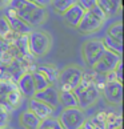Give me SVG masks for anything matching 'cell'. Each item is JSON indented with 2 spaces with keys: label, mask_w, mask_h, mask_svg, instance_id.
<instances>
[{
  "label": "cell",
  "mask_w": 124,
  "mask_h": 129,
  "mask_svg": "<svg viewBox=\"0 0 124 129\" xmlns=\"http://www.w3.org/2000/svg\"><path fill=\"white\" fill-rule=\"evenodd\" d=\"M103 23L104 21L102 19H99L96 15H93L91 11H88V12L84 13L83 19L80 20L79 25L76 28H78L79 32H82V33H91V32L97 31L99 28L102 27Z\"/></svg>",
  "instance_id": "8fae6325"
},
{
  "label": "cell",
  "mask_w": 124,
  "mask_h": 129,
  "mask_svg": "<svg viewBox=\"0 0 124 129\" xmlns=\"http://www.w3.org/2000/svg\"><path fill=\"white\" fill-rule=\"evenodd\" d=\"M21 100H23V94L20 93V90H19L17 87H16V88H13L6 97H4L3 101L6 103L7 105H9V107L13 109L15 107H17V105H20Z\"/></svg>",
  "instance_id": "ffe728a7"
},
{
  "label": "cell",
  "mask_w": 124,
  "mask_h": 129,
  "mask_svg": "<svg viewBox=\"0 0 124 129\" xmlns=\"http://www.w3.org/2000/svg\"><path fill=\"white\" fill-rule=\"evenodd\" d=\"M31 2H33V0H31Z\"/></svg>",
  "instance_id": "e575fe53"
},
{
  "label": "cell",
  "mask_w": 124,
  "mask_h": 129,
  "mask_svg": "<svg viewBox=\"0 0 124 129\" xmlns=\"http://www.w3.org/2000/svg\"><path fill=\"white\" fill-rule=\"evenodd\" d=\"M119 129H121V128H119Z\"/></svg>",
  "instance_id": "d590c367"
},
{
  "label": "cell",
  "mask_w": 124,
  "mask_h": 129,
  "mask_svg": "<svg viewBox=\"0 0 124 129\" xmlns=\"http://www.w3.org/2000/svg\"><path fill=\"white\" fill-rule=\"evenodd\" d=\"M16 47L21 53H27L28 52V43H27V35H21L16 41Z\"/></svg>",
  "instance_id": "4dcf8cb0"
},
{
  "label": "cell",
  "mask_w": 124,
  "mask_h": 129,
  "mask_svg": "<svg viewBox=\"0 0 124 129\" xmlns=\"http://www.w3.org/2000/svg\"><path fill=\"white\" fill-rule=\"evenodd\" d=\"M16 87H17L19 90H20V93L23 94V97L32 99L33 96H35V93H36L31 72H24L23 73L16 81Z\"/></svg>",
  "instance_id": "4fadbf2b"
},
{
  "label": "cell",
  "mask_w": 124,
  "mask_h": 129,
  "mask_svg": "<svg viewBox=\"0 0 124 129\" xmlns=\"http://www.w3.org/2000/svg\"><path fill=\"white\" fill-rule=\"evenodd\" d=\"M121 128V116L115 113L107 114L106 118V129H119Z\"/></svg>",
  "instance_id": "cb8c5ba5"
},
{
  "label": "cell",
  "mask_w": 124,
  "mask_h": 129,
  "mask_svg": "<svg viewBox=\"0 0 124 129\" xmlns=\"http://www.w3.org/2000/svg\"><path fill=\"white\" fill-rule=\"evenodd\" d=\"M58 120L63 129H79L83 126L85 116L80 108H67L60 113Z\"/></svg>",
  "instance_id": "5b68a950"
},
{
  "label": "cell",
  "mask_w": 124,
  "mask_h": 129,
  "mask_svg": "<svg viewBox=\"0 0 124 129\" xmlns=\"http://www.w3.org/2000/svg\"><path fill=\"white\" fill-rule=\"evenodd\" d=\"M33 3H35L36 6L44 8L45 6H49V4H51V0H33Z\"/></svg>",
  "instance_id": "d6a6232c"
},
{
  "label": "cell",
  "mask_w": 124,
  "mask_h": 129,
  "mask_svg": "<svg viewBox=\"0 0 124 129\" xmlns=\"http://www.w3.org/2000/svg\"><path fill=\"white\" fill-rule=\"evenodd\" d=\"M11 111H12V108L9 107V105H7L3 100H0V128L7 126Z\"/></svg>",
  "instance_id": "603a6c76"
},
{
  "label": "cell",
  "mask_w": 124,
  "mask_h": 129,
  "mask_svg": "<svg viewBox=\"0 0 124 129\" xmlns=\"http://www.w3.org/2000/svg\"><path fill=\"white\" fill-rule=\"evenodd\" d=\"M84 13H85V11L79 6L78 3H76V4H73L71 8L67 9V11L63 13V16H64V20L68 23L69 25L78 27L79 23H80V20H82L83 16H84Z\"/></svg>",
  "instance_id": "5bb4252c"
},
{
  "label": "cell",
  "mask_w": 124,
  "mask_h": 129,
  "mask_svg": "<svg viewBox=\"0 0 124 129\" xmlns=\"http://www.w3.org/2000/svg\"><path fill=\"white\" fill-rule=\"evenodd\" d=\"M0 129H8V128H7V126H6V128H0Z\"/></svg>",
  "instance_id": "836d02e7"
},
{
  "label": "cell",
  "mask_w": 124,
  "mask_h": 129,
  "mask_svg": "<svg viewBox=\"0 0 124 129\" xmlns=\"http://www.w3.org/2000/svg\"><path fill=\"white\" fill-rule=\"evenodd\" d=\"M59 103L67 108H79L78 99H76L73 90H67V92H59Z\"/></svg>",
  "instance_id": "e0dca14e"
},
{
  "label": "cell",
  "mask_w": 124,
  "mask_h": 129,
  "mask_svg": "<svg viewBox=\"0 0 124 129\" xmlns=\"http://www.w3.org/2000/svg\"><path fill=\"white\" fill-rule=\"evenodd\" d=\"M36 71L44 76L51 85H54L56 81H58L59 72H58V69H56L55 67H52V65H40V67H37Z\"/></svg>",
  "instance_id": "ac0fdd59"
},
{
  "label": "cell",
  "mask_w": 124,
  "mask_h": 129,
  "mask_svg": "<svg viewBox=\"0 0 124 129\" xmlns=\"http://www.w3.org/2000/svg\"><path fill=\"white\" fill-rule=\"evenodd\" d=\"M103 94L109 104L117 105L123 101V84L117 81L106 83L103 87Z\"/></svg>",
  "instance_id": "9c48e42d"
},
{
  "label": "cell",
  "mask_w": 124,
  "mask_h": 129,
  "mask_svg": "<svg viewBox=\"0 0 124 129\" xmlns=\"http://www.w3.org/2000/svg\"><path fill=\"white\" fill-rule=\"evenodd\" d=\"M97 6L103 9L107 17H112L120 11L121 0H97Z\"/></svg>",
  "instance_id": "9a60e30c"
},
{
  "label": "cell",
  "mask_w": 124,
  "mask_h": 129,
  "mask_svg": "<svg viewBox=\"0 0 124 129\" xmlns=\"http://www.w3.org/2000/svg\"><path fill=\"white\" fill-rule=\"evenodd\" d=\"M37 129H63V126H61V124L59 122L58 118L48 117L40 122V125Z\"/></svg>",
  "instance_id": "484cf974"
},
{
  "label": "cell",
  "mask_w": 124,
  "mask_h": 129,
  "mask_svg": "<svg viewBox=\"0 0 124 129\" xmlns=\"http://www.w3.org/2000/svg\"><path fill=\"white\" fill-rule=\"evenodd\" d=\"M102 41H103L104 47H106V49L111 51V52H113V53H116L119 56L123 55V41L112 39V37H109V36H106Z\"/></svg>",
  "instance_id": "d6986e66"
},
{
  "label": "cell",
  "mask_w": 124,
  "mask_h": 129,
  "mask_svg": "<svg viewBox=\"0 0 124 129\" xmlns=\"http://www.w3.org/2000/svg\"><path fill=\"white\" fill-rule=\"evenodd\" d=\"M73 4H76V0H51L52 8H54L58 13H61V15H63L68 8L72 7Z\"/></svg>",
  "instance_id": "44dd1931"
},
{
  "label": "cell",
  "mask_w": 124,
  "mask_h": 129,
  "mask_svg": "<svg viewBox=\"0 0 124 129\" xmlns=\"http://www.w3.org/2000/svg\"><path fill=\"white\" fill-rule=\"evenodd\" d=\"M84 129H106V124L100 122L95 118H91V120H85L83 124Z\"/></svg>",
  "instance_id": "83f0119b"
},
{
  "label": "cell",
  "mask_w": 124,
  "mask_h": 129,
  "mask_svg": "<svg viewBox=\"0 0 124 129\" xmlns=\"http://www.w3.org/2000/svg\"><path fill=\"white\" fill-rule=\"evenodd\" d=\"M4 17H6V20L8 21L9 28H11L12 32L19 33V35H28V33L32 31V27L30 24H27L21 17H19L11 8L7 9Z\"/></svg>",
  "instance_id": "ba28073f"
},
{
  "label": "cell",
  "mask_w": 124,
  "mask_h": 129,
  "mask_svg": "<svg viewBox=\"0 0 124 129\" xmlns=\"http://www.w3.org/2000/svg\"><path fill=\"white\" fill-rule=\"evenodd\" d=\"M107 36L112 37V39H116L119 41H123V25H121V23H116V24L109 25Z\"/></svg>",
  "instance_id": "d4e9b609"
},
{
  "label": "cell",
  "mask_w": 124,
  "mask_h": 129,
  "mask_svg": "<svg viewBox=\"0 0 124 129\" xmlns=\"http://www.w3.org/2000/svg\"><path fill=\"white\" fill-rule=\"evenodd\" d=\"M113 73H115V76H116V81H117V83L123 84V60L116 65V68L113 69Z\"/></svg>",
  "instance_id": "1f68e13d"
},
{
  "label": "cell",
  "mask_w": 124,
  "mask_h": 129,
  "mask_svg": "<svg viewBox=\"0 0 124 129\" xmlns=\"http://www.w3.org/2000/svg\"><path fill=\"white\" fill-rule=\"evenodd\" d=\"M104 51H106V47L102 40H88L83 45V56L85 63L93 68V65L99 61Z\"/></svg>",
  "instance_id": "8992f818"
},
{
  "label": "cell",
  "mask_w": 124,
  "mask_h": 129,
  "mask_svg": "<svg viewBox=\"0 0 124 129\" xmlns=\"http://www.w3.org/2000/svg\"><path fill=\"white\" fill-rule=\"evenodd\" d=\"M31 73H32L33 85H35V90H36V92H40V90L45 89L47 87H49V85H51V84L48 83V80H47L40 72L35 71V72H31Z\"/></svg>",
  "instance_id": "7402d4cb"
},
{
  "label": "cell",
  "mask_w": 124,
  "mask_h": 129,
  "mask_svg": "<svg viewBox=\"0 0 124 129\" xmlns=\"http://www.w3.org/2000/svg\"><path fill=\"white\" fill-rule=\"evenodd\" d=\"M120 61H121V56H119L116 53H113V52L106 49L103 52L102 57L99 59V61L93 65V69L99 73L106 75L108 72H112Z\"/></svg>",
  "instance_id": "52a82bcc"
},
{
  "label": "cell",
  "mask_w": 124,
  "mask_h": 129,
  "mask_svg": "<svg viewBox=\"0 0 124 129\" xmlns=\"http://www.w3.org/2000/svg\"><path fill=\"white\" fill-rule=\"evenodd\" d=\"M28 52L33 56H43L51 48V36L43 31H31L27 35Z\"/></svg>",
  "instance_id": "277c9868"
},
{
  "label": "cell",
  "mask_w": 124,
  "mask_h": 129,
  "mask_svg": "<svg viewBox=\"0 0 124 129\" xmlns=\"http://www.w3.org/2000/svg\"><path fill=\"white\" fill-rule=\"evenodd\" d=\"M73 93L78 99L79 108L83 111V109L89 108L99 99L100 90L91 77H87L85 75H83L82 83L79 84V87L76 89H73Z\"/></svg>",
  "instance_id": "7a4b0ae2"
},
{
  "label": "cell",
  "mask_w": 124,
  "mask_h": 129,
  "mask_svg": "<svg viewBox=\"0 0 124 129\" xmlns=\"http://www.w3.org/2000/svg\"><path fill=\"white\" fill-rule=\"evenodd\" d=\"M11 32L12 31H11V28H9L8 21L6 20V17H4V16H2V17H0V37L4 39V37H7Z\"/></svg>",
  "instance_id": "f1b7e54d"
},
{
  "label": "cell",
  "mask_w": 124,
  "mask_h": 129,
  "mask_svg": "<svg viewBox=\"0 0 124 129\" xmlns=\"http://www.w3.org/2000/svg\"><path fill=\"white\" fill-rule=\"evenodd\" d=\"M8 8L31 27L40 25L45 19V9L36 6L31 0H9Z\"/></svg>",
  "instance_id": "6da1fadb"
},
{
  "label": "cell",
  "mask_w": 124,
  "mask_h": 129,
  "mask_svg": "<svg viewBox=\"0 0 124 129\" xmlns=\"http://www.w3.org/2000/svg\"><path fill=\"white\" fill-rule=\"evenodd\" d=\"M76 3H78L85 12L91 11V9H93L97 6V0H76Z\"/></svg>",
  "instance_id": "f546056e"
},
{
  "label": "cell",
  "mask_w": 124,
  "mask_h": 129,
  "mask_svg": "<svg viewBox=\"0 0 124 129\" xmlns=\"http://www.w3.org/2000/svg\"><path fill=\"white\" fill-rule=\"evenodd\" d=\"M35 97L36 100H39V101L44 103L47 105H49L52 109L58 108L59 107V89L55 87V85H49V87H47L45 89L40 90V92H36L35 93Z\"/></svg>",
  "instance_id": "30bf717a"
},
{
  "label": "cell",
  "mask_w": 124,
  "mask_h": 129,
  "mask_svg": "<svg viewBox=\"0 0 124 129\" xmlns=\"http://www.w3.org/2000/svg\"><path fill=\"white\" fill-rule=\"evenodd\" d=\"M28 111H31L40 121L51 117L52 113H54V109H52L49 105L39 101V100H36L35 97L30 99V101H28Z\"/></svg>",
  "instance_id": "7c38bea8"
},
{
  "label": "cell",
  "mask_w": 124,
  "mask_h": 129,
  "mask_svg": "<svg viewBox=\"0 0 124 129\" xmlns=\"http://www.w3.org/2000/svg\"><path fill=\"white\" fill-rule=\"evenodd\" d=\"M40 120L37 118L31 111H24L20 116V124L24 129H37L40 125Z\"/></svg>",
  "instance_id": "2e32d148"
},
{
  "label": "cell",
  "mask_w": 124,
  "mask_h": 129,
  "mask_svg": "<svg viewBox=\"0 0 124 129\" xmlns=\"http://www.w3.org/2000/svg\"><path fill=\"white\" fill-rule=\"evenodd\" d=\"M13 88H16L15 81H0V100H4Z\"/></svg>",
  "instance_id": "4316f807"
},
{
  "label": "cell",
  "mask_w": 124,
  "mask_h": 129,
  "mask_svg": "<svg viewBox=\"0 0 124 129\" xmlns=\"http://www.w3.org/2000/svg\"><path fill=\"white\" fill-rule=\"evenodd\" d=\"M83 69L78 65H68L59 72V92H67V90H73L79 87L83 79Z\"/></svg>",
  "instance_id": "3957f363"
}]
</instances>
